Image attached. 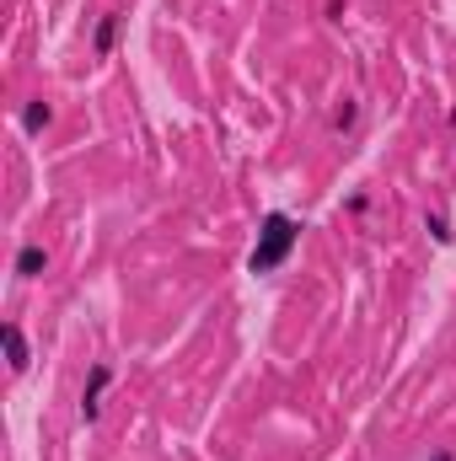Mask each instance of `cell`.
<instances>
[{
    "mask_svg": "<svg viewBox=\"0 0 456 461\" xmlns=\"http://www.w3.org/2000/svg\"><path fill=\"white\" fill-rule=\"evenodd\" d=\"M295 242H300V226L290 220V215H263V231H258V247H252V258H247V268L252 274H274L290 252H295Z\"/></svg>",
    "mask_w": 456,
    "mask_h": 461,
    "instance_id": "6da1fadb",
    "label": "cell"
},
{
    "mask_svg": "<svg viewBox=\"0 0 456 461\" xmlns=\"http://www.w3.org/2000/svg\"><path fill=\"white\" fill-rule=\"evenodd\" d=\"M108 381H113V370H108V365H97V370H92V381H86V392H81V418H86V424L97 418V408H102V392H108Z\"/></svg>",
    "mask_w": 456,
    "mask_h": 461,
    "instance_id": "7a4b0ae2",
    "label": "cell"
},
{
    "mask_svg": "<svg viewBox=\"0 0 456 461\" xmlns=\"http://www.w3.org/2000/svg\"><path fill=\"white\" fill-rule=\"evenodd\" d=\"M0 338H6V354H12V370L22 376V370L33 365V354H28V338H22V328H17V322H6V328H0Z\"/></svg>",
    "mask_w": 456,
    "mask_h": 461,
    "instance_id": "3957f363",
    "label": "cell"
},
{
    "mask_svg": "<svg viewBox=\"0 0 456 461\" xmlns=\"http://www.w3.org/2000/svg\"><path fill=\"white\" fill-rule=\"evenodd\" d=\"M44 268H49V252H44V247H22V252H17V274H22V279H38Z\"/></svg>",
    "mask_w": 456,
    "mask_h": 461,
    "instance_id": "277c9868",
    "label": "cell"
},
{
    "mask_svg": "<svg viewBox=\"0 0 456 461\" xmlns=\"http://www.w3.org/2000/svg\"><path fill=\"white\" fill-rule=\"evenodd\" d=\"M113 38H118V17H102V22H97V38H92V49L108 60V54H113Z\"/></svg>",
    "mask_w": 456,
    "mask_h": 461,
    "instance_id": "5b68a950",
    "label": "cell"
},
{
    "mask_svg": "<svg viewBox=\"0 0 456 461\" xmlns=\"http://www.w3.org/2000/svg\"><path fill=\"white\" fill-rule=\"evenodd\" d=\"M22 123H28V129H44V123H49V102H33V107L22 113Z\"/></svg>",
    "mask_w": 456,
    "mask_h": 461,
    "instance_id": "8992f818",
    "label": "cell"
},
{
    "mask_svg": "<svg viewBox=\"0 0 456 461\" xmlns=\"http://www.w3.org/2000/svg\"><path fill=\"white\" fill-rule=\"evenodd\" d=\"M424 226H429V231H435V242H451V226H445V220H440V215H429V220H424Z\"/></svg>",
    "mask_w": 456,
    "mask_h": 461,
    "instance_id": "52a82bcc",
    "label": "cell"
}]
</instances>
